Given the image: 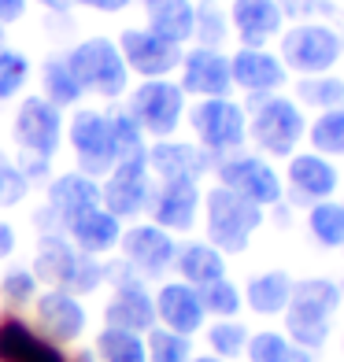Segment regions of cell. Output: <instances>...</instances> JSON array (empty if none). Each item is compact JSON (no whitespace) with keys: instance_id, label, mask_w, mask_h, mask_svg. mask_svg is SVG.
Returning <instances> with one entry per match:
<instances>
[{"instance_id":"obj_1","label":"cell","mask_w":344,"mask_h":362,"mask_svg":"<svg viewBox=\"0 0 344 362\" xmlns=\"http://www.w3.org/2000/svg\"><path fill=\"white\" fill-rule=\"evenodd\" d=\"M340 307V285L330 277H304L292 285L285 307V337L304 351H319L330 337L333 315Z\"/></svg>"},{"instance_id":"obj_2","label":"cell","mask_w":344,"mask_h":362,"mask_svg":"<svg viewBox=\"0 0 344 362\" xmlns=\"http://www.w3.org/2000/svg\"><path fill=\"white\" fill-rule=\"evenodd\" d=\"M200 215H204V240L211 248H219L222 255L248 252L256 229H263V207L241 200L237 192H229L222 185L204 189Z\"/></svg>"},{"instance_id":"obj_3","label":"cell","mask_w":344,"mask_h":362,"mask_svg":"<svg viewBox=\"0 0 344 362\" xmlns=\"http://www.w3.org/2000/svg\"><path fill=\"white\" fill-rule=\"evenodd\" d=\"M244 115H248V137L263 156H270V159L297 156V144L307 134V119L297 100L277 96V93L252 96V107Z\"/></svg>"},{"instance_id":"obj_4","label":"cell","mask_w":344,"mask_h":362,"mask_svg":"<svg viewBox=\"0 0 344 362\" xmlns=\"http://www.w3.org/2000/svg\"><path fill=\"white\" fill-rule=\"evenodd\" d=\"M71 74L86 96H101V100H119L130 89V71L122 63V52L115 37H86L78 41L71 52H63Z\"/></svg>"},{"instance_id":"obj_5","label":"cell","mask_w":344,"mask_h":362,"mask_svg":"<svg viewBox=\"0 0 344 362\" xmlns=\"http://www.w3.org/2000/svg\"><path fill=\"white\" fill-rule=\"evenodd\" d=\"M185 115H189V129H193L196 144L211 159L234 156L248 141V115H244V107L237 100H229V96L196 100L193 107H185Z\"/></svg>"},{"instance_id":"obj_6","label":"cell","mask_w":344,"mask_h":362,"mask_svg":"<svg viewBox=\"0 0 344 362\" xmlns=\"http://www.w3.org/2000/svg\"><path fill=\"white\" fill-rule=\"evenodd\" d=\"M104 285L111 288L104 303V325L130 329V333H149L156 329V303L152 288L141 281L137 274L122 267V259H104Z\"/></svg>"},{"instance_id":"obj_7","label":"cell","mask_w":344,"mask_h":362,"mask_svg":"<svg viewBox=\"0 0 344 362\" xmlns=\"http://www.w3.org/2000/svg\"><path fill=\"white\" fill-rule=\"evenodd\" d=\"M63 141L71 144L74 170L104 181L115 170V137H111V111L101 107H78L71 115Z\"/></svg>"},{"instance_id":"obj_8","label":"cell","mask_w":344,"mask_h":362,"mask_svg":"<svg viewBox=\"0 0 344 362\" xmlns=\"http://www.w3.org/2000/svg\"><path fill=\"white\" fill-rule=\"evenodd\" d=\"M126 111L149 141H167L185 122V93L171 78H152L141 81L137 89H130Z\"/></svg>"},{"instance_id":"obj_9","label":"cell","mask_w":344,"mask_h":362,"mask_svg":"<svg viewBox=\"0 0 344 362\" xmlns=\"http://www.w3.org/2000/svg\"><path fill=\"white\" fill-rule=\"evenodd\" d=\"M174 255H178V240L156 222L137 218L122 226V240L115 259H122V267L137 274L141 281H163L174 270Z\"/></svg>"},{"instance_id":"obj_10","label":"cell","mask_w":344,"mask_h":362,"mask_svg":"<svg viewBox=\"0 0 344 362\" xmlns=\"http://www.w3.org/2000/svg\"><path fill=\"white\" fill-rule=\"evenodd\" d=\"M63 129H67L63 111L56 104H48L41 93L23 96L11 115V141L19 156H38L52 163L56 152L63 148Z\"/></svg>"},{"instance_id":"obj_11","label":"cell","mask_w":344,"mask_h":362,"mask_svg":"<svg viewBox=\"0 0 344 362\" xmlns=\"http://www.w3.org/2000/svg\"><path fill=\"white\" fill-rule=\"evenodd\" d=\"M215 185L237 192L241 200H248L256 207H277L285 196V185H282V174H277L263 156H222L215 159Z\"/></svg>"},{"instance_id":"obj_12","label":"cell","mask_w":344,"mask_h":362,"mask_svg":"<svg viewBox=\"0 0 344 362\" xmlns=\"http://www.w3.org/2000/svg\"><path fill=\"white\" fill-rule=\"evenodd\" d=\"M277 59L285 63V71H297L300 78L311 74H326L337 67L340 59V37L337 30L322 26V23H297L292 30L282 34V48Z\"/></svg>"},{"instance_id":"obj_13","label":"cell","mask_w":344,"mask_h":362,"mask_svg":"<svg viewBox=\"0 0 344 362\" xmlns=\"http://www.w3.org/2000/svg\"><path fill=\"white\" fill-rule=\"evenodd\" d=\"M152 174H149V163L134 159V163H115V170L101 181V207L111 211L122 226L126 222H137L144 218L152 200Z\"/></svg>"},{"instance_id":"obj_14","label":"cell","mask_w":344,"mask_h":362,"mask_svg":"<svg viewBox=\"0 0 344 362\" xmlns=\"http://www.w3.org/2000/svg\"><path fill=\"white\" fill-rule=\"evenodd\" d=\"M115 45H119V52H122L126 71L144 78V81L171 78L178 67H182V45L163 41L149 26H126L122 34L115 37Z\"/></svg>"},{"instance_id":"obj_15","label":"cell","mask_w":344,"mask_h":362,"mask_svg":"<svg viewBox=\"0 0 344 362\" xmlns=\"http://www.w3.org/2000/svg\"><path fill=\"white\" fill-rule=\"evenodd\" d=\"M34 329L45 340L59 344V348H74V344L86 337V329H89V310L71 292L45 288V292H38V300H34Z\"/></svg>"},{"instance_id":"obj_16","label":"cell","mask_w":344,"mask_h":362,"mask_svg":"<svg viewBox=\"0 0 344 362\" xmlns=\"http://www.w3.org/2000/svg\"><path fill=\"white\" fill-rule=\"evenodd\" d=\"M200 204H204L200 181H156L144 215L159 229H167L171 237H178V233L196 229V222H200Z\"/></svg>"},{"instance_id":"obj_17","label":"cell","mask_w":344,"mask_h":362,"mask_svg":"<svg viewBox=\"0 0 344 362\" xmlns=\"http://www.w3.org/2000/svg\"><path fill=\"white\" fill-rule=\"evenodd\" d=\"M182 86L185 96H196V100H211V96H229L234 89V78H229V56L222 48H204L196 45L189 52H182Z\"/></svg>"},{"instance_id":"obj_18","label":"cell","mask_w":344,"mask_h":362,"mask_svg":"<svg viewBox=\"0 0 344 362\" xmlns=\"http://www.w3.org/2000/svg\"><path fill=\"white\" fill-rule=\"evenodd\" d=\"M337 167L326 156L319 152H297L289 156V167H285V181L289 185V200L297 207H315L322 200H330L337 192Z\"/></svg>"},{"instance_id":"obj_19","label":"cell","mask_w":344,"mask_h":362,"mask_svg":"<svg viewBox=\"0 0 344 362\" xmlns=\"http://www.w3.org/2000/svg\"><path fill=\"white\" fill-rule=\"evenodd\" d=\"M149 174L152 181H200L211 167H215V159L196 141H149Z\"/></svg>"},{"instance_id":"obj_20","label":"cell","mask_w":344,"mask_h":362,"mask_svg":"<svg viewBox=\"0 0 344 362\" xmlns=\"http://www.w3.org/2000/svg\"><path fill=\"white\" fill-rule=\"evenodd\" d=\"M0 362H67V348L45 340L26 315L0 310Z\"/></svg>"},{"instance_id":"obj_21","label":"cell","mask_w":344,"mask_h":362,"mask_svg":"<svg viewBox=\"0 0 344 362\" xmlns=\"http://www.w3.org/2000/svg\"><path fill=\"white\" fill-rule=\"evenodd\" d=\"M152 303H156V325L171 329V333L196 337L207 325L200 292L185 281H178V277L174 281H159V288L152 292Z\"/></svg>"},{"instance_id":"obj_22","label":"cell","mask_w":344,"mask_h":362,"mask_svg":"<svg viewBox=\"0 0 344 362\" xmlns=\"http://www.w3.org/2000/svg\"><path fill=\"white\" fill-rule=\"evenodd\" d=\"M63 237H67L74 244V252L89 255V259H108L119 252V240H122V222L111 215V211H104L101 204L81 211V215H74L67 226H63Z\"/></svg>"},{"instance_id":"obj_23","label":"cell","mask_w":344,"mask_h":362,"mask_svg":"<svg viewBox=\"0 0 344 362\" xmlns=\"http://www.w3.org/2000/svg\"><path fill=\"white\" fill-rule=\"evenodd\" d=\"M229 78L248 96H270L285 86V63L267 48H237L229 56Z\"/></svg>"},{"instance_id":"obj_24","label":"cell","mask_w":344,"mask_h":362,"mask_svg":"<svg viewBox=\"0 0 344 362\" xmlns=\"http://www.w3.org/2000/svg\"><path fill=\"white\" fill-rule=\"evenodd\" d=\"M226 19H229V30L237 34L241 48H263L270 37L282 34L285 15L277 8V0H234Z\"/></svg>"},{"instance_id":"obj_25","label":"cell","mask_w":344,"mask_h":362,"mask_svg":"<svg viewBox=\"0 0 344 362\" xmlns=\"http://www.w3.org/2000/svg\"><path fill=\"white\" fill-rule=\"evenodd\" d=\"M78 262H81V252H74V244L63 233H38L34 262H30L38 285L67 292L71 281H74V274H78Z\"/></svg>"},{"instance_id":"obj_26","label":"cell","mask_w":344,"mask_h":362,"mask_svg":"<svg viewBox=\"0 0 344 362\" xmlns=\"http://www.w3.org/2000/svg\"><path fill=\"white\" fill-rule=\"evenodd\" d=\"M174 270H178V281L204 288V285L226 277V255L219 248H211L207 240H189V244H178Z\"/></svg>"},{"instance_id":"obj_27","label":"cell","mask_w":344,"mask_h":362,"mask_svg":"<svg viewBox=\"0 0 344 362\" xmlns=\"http://www.w3.org/2000/svg\"><path fill=\"white\" fill-rule=\"evenodd\" d=\"M144 23L163 41L185 45L196 30V4L193 0H144Z\"/></svg>"},{"instance_id":"obj_28","label":"cell","mask_w":344,"mask_h":362,"mask_svg":"<svg viewBox=\"0 0 344 362\" xmlns=\"http://www.w3.org/2000/svg\"><path fill=\"white\" fill-rule=\"evenodd\" d=\"M292 274L285 270H263L248 277V285L241 288V300L252 315H263V318H274V315H285L289 307V296H292Z\"/></svg>"},{"instance_id":"obj_29","label":"cell","mask_w":344,"mask_h":362,"mask_svg":"<svg viewBox=\"0 0 344 362\" xmlns=\"http://www.w3.org/2000/svg\"><path fill=\"white\" fill-rule=\"evenodd\" d=\"M41 96H45L48 104H56L59 111L78 107V104H81V96H86L63 56H48V59L41 63Z\"/></svg>"},{"instance_id":"obj_30","label":"cell","mask_w":344,"mask_h":362,"mask_svg":"<svg viewBox=\"0 0 344 362\" xmlns=\"http://www.w3.org/2000/svg\"><path fill=\"white\" fill-rule=\"evenodd\" d=\"M93 351L101 362H149L144 337L130 333V329H115V325H101V333L93 337Z\"/></svg>"},{"instance_id":"obj_31","label":"cell","mask_w":344,"mask_h":362,"mask_svg":"<svg viewBox=\"0 0 344 362\" xmlns=\"http://www.w3.org/2000/svg\"><path fill=\"white\" fill-rule=\"evenodd\" d=\"M244 358L248 362H311V351L297 348V344L285 333H277V329H259V333H248Z\"/></svg>"},{"instance_id":"obj_32","label":"cell","mask_w":344,"mask_h":362,"mask_svg":"<svg viewBox=\"0 0 344 362\" xmlns=\"http://www.w3.org/2000/svg\"><path fill=\"white\" fill-rule=\"evenodd\" d=\"M38 292H41V285H38V277L30 267H15L11 262V267L0 274V303H4V310L23 315L26 307H34Z\"/></svg>"},{"instance_id":"obj_33","label":"cell","mask_w":344,"mask_h":362,"mask_svg":"<svg viewBox=\"0 0 344 362\" xmlns=\"http://www.w3.org/2000/svg\"><path fill=\"white\" fill-rule=\"evenodd\" d=\"M307 229L311 240L322 244V248H344V204L322 200L307 207Z\"/></svg>"},{"instance_id":"obj_34","label":"cell","mask_w":344,"mask_h":362,"mask_svg":"<svg viewBox=\"0 0 344 362\" xmlns=\"http://www.w3.org/2000/svg\"><path fill=\"white\" fill-rule=\"evenodd\" d=\"M204 340H207V355H215L222 362H234L244 355V344H248V325L237 322V318H219L204 329Z\"/></svg>"},{"instance_id":"obj_35","label":"cell","mask_w":344,"mask_h":362,"mask_svg":"<svg viewBox=\"0 0 344 362\" xmlns=\"http://www.w3.org/2000/svg\"><path fill=\"white\" fill-rule=\"evenodd\" d=\"M111 137H115V163H134L149 156V137L141 134V126L130 119L126 107L111 111Z\"/></svg>"},{"instance_id":"obj_36","label":"cell","mask_w":344,"mask_h":362,"mask_svg":"<svg viewBox=\"0 0 344 362\" xmlns=\"http://www.w3.org/2000/svg\"><path fill=\"white\" fill-rule=\"evenodd\" d=\"M297 104L319 107V111L344 107V78H333V74L300 78V81H297Z\"/></svg>"},{"instance_id":"obj_37","label":"cell","mask_w":344,"mask_h":362,"mask_svg":"<svg viewBox=\"0 0 344 362\" xmlns=\"http://www.w3.org/2000/svg\"><path fill=\"white\" fill-rule=\"evenodd\" d=\"M307 141H311V152H319L326 159L344 156V107L322 111L319 119L307 126Z\"/></svg>"},{"instance_id":"obj_38","label":"cell","mask_w":344,"mask_h":362,"mask_svg":"<svg viewBox=\"0 0 344 362\" xmlns=\"http://www.w3.org/2000/svg\"><path fill=\"white\" fill-rule=\"evenodd\" d=\"M30 74H34L30 56L19 52V48H11V45H0V104L15 100L30 86Z\"/></svg>"},{"instance_id":"obj_39","label":"cell","mask_w":344,"mask_h":362,"mask_svg":"<svg viewBox=\"0 0 344 362\" xmlns=\"http://www.w3.org/2000/svg\"><path fill=\"white\" fill-rule=\"evenodd\" d=\"M144 351H149V362H189L193 358V337L171 333V329H149L144 333Z\"/></svg>"},{"instance_id":"obj_40","label":"cell","mask_w":344,"mask_h":362,"mask_svg":"<svg viewBox=\"0 0 344 362\" xmlns=\"http://www.w3.org/2000/svg\"><path fill=\"white\" fill-rule=\"evenodd\" d=\"M200 292V303H204V315L207 318H237L241 315V307H244V300H241V288L229 281V277H222V281H211V285H204V288H196Z\"/></svg>"},{"instance_id":"obj_41","label":"cell","mask_w":344,"mask_h":362,"mask_svg":"<svg viewBox=\"0 0 344 362\" xmlns=\"http://www.w3.org/2000/svg\"><path fill=\"white\" fill-rule=\"evenodd\" d=\"M30 181L23 177V170L15 167V159L0 152V211H11V207H19L26 196H30Z\"/></svg>"},{"instance_id":"obj_42","label":"cell","mask_w":344,"mask_h":362,"mask_svg":"<svg viewBox=\"0 0 344 362\" xmlns=\"http://www.w3.org/2000/svg\"><path fill=\"white\" fill-rule=\"evenodd\" d=\"M229 34V19H226V11L219 8H211L207 0L200 8H196V30H193V37L200 41L204 48H219Z\"/></svg>"},{"instance_id":"obj_43","label":"cell","mask_w":344,"mask_h":362,"mask_svg":"<svg viewBox=\"0 0 344 362\" xmlns=\"http://www.w3.org/2000/svg\"><path fill=\"white\" fill-rule=\"evenodd\" d=\"M282 15H292V19H304V15H315L319 8H326V0H277Z\"/></svg>"},{"instance_id":"obj_44","label":"cell","mask_w":344,"mask_h":362,"mask_svg":"<svg viewBox=\"0 0 344 362\" xmlns=\"http://www.w3.org/2000/svg\"><path fill=\"white\" fill-rule=\"evenodd\" d=\"M74 4L89 8V11H101V15H119L134 4V0H74Z\"/></svg>"},{"instance_id":"obj_45","label":"cell","mask_w":344,"mask_h":362,"mask_svg":"<svg viewBox=\"0 0 344 362\" xmlns=\"http://www.w3.org/2000/svg\"><path fill=\"white\" fill-rule=\"evenodd\" d=\"M15 248H19V237H15L11 222L0 218V262H8V259L15 255Z\"/></svg>"},{"instance_id":"obj_46","label":"cell","mask_w":344,"mask_h":362,"mask_svg":"<svg viewBox=\"0 0 344 362\" xmlns=\"http://www.w3.org/2000/svg\"><path fill=\"white\" fill-rule=\"evenodd\" d=\"M26 4H30V0H0V26L19 23L26 15Z\"/></svg>"},{"instance_id":"obj_47","label":"cell","mask_w":344,"mask_h":362,"mask_svg":"<svg viewBox=\"0 0 344 362\" xmlns=\"http://www.w3.org/2000/svg\"><path fill=\"white\" fill-rule=\"evenodd\" d=\"M34 4H41L45 11H52V15H63V11L74 8V0H34Z\"/></svg>"},{"instance_id":"obj_48","label":"cell","mask_w":344,"mask_h":362,"mask_svg":"<svg viewBox=\"0 0 344 362\" xmlns=\"http://www.w3.org/2000/svg\"><path fill=\"white\" fill-rule=\"evenodd\" d=\"M67 362H101L93 348H78V351H67Z\"/></svg>"},{"instance_id":"obj_49","label":"cell","mask_w":344,"mask_h":362,"mask_svg":"<svg viewBox=\"0 0 344 362\" xmlns=\"http://www.w3.org/2000/svg\"><path fill=\"white\" fill-rule=\"evenodd\" d=\"M189 362H222V358H215V355H193Z\"/></svg>"},{"instance_id":"obj_50","label":"cell","mask_w":344,"mask_h":362,"mask_svg":"<svg viewBox=\"0 0 344 362\" xmlns=\"http://www.w3.org/2000/svg\"><path fill=\"white\" fill-rule=\"evenodd\" d=\"M0 45H4V26H0Z\"/></svg>"},{"instance_id":"obj_51","label":"cell","mask_w":344,"mask_h":362,"mask_svg":"<svg viewBox=\"0 0 344 362\" xmlns=\"http://www.w3.org/2000/svg\"><path fill=\"white\" fill-rule=\"evenodd\" d=\"M340 351H344V340H340Z\"/></svg>"}]
</instances>
